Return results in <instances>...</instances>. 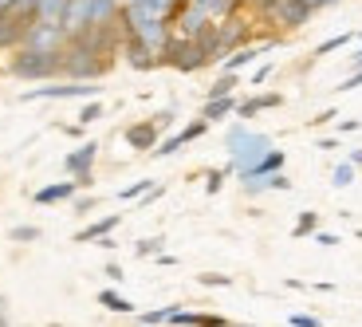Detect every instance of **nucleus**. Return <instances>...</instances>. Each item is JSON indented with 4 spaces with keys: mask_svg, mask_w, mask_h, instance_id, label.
Returning <instances> with one entry per match:
<instances>
[{
    "mask_svg": "<svg viewBox=\"0 0 362 327\" xmlns=\"http://www.w3.org/2000/svg\"><path fill=\"white\" fill-rule=\"evenodd\" d=\"M110 55H99L90 52V47L75 44V40H67V47L59 52V75H67V79H79V83H95L103 79V75L110 71Z\"/></svg>",
    "mask_w": 362,
    "mask_h": 327,
    "instance_id": "1",
    "label": "nucleus"
},
{
    "mask_svg": "<svg viewBox=\"0 0 362 327\" xmlns=\"http://www.w3.org/2000/svg\"><path fill=\"white\" fill-rule=\"evenodd\" d=\"M8 75L12 79H24V83L55 79V75H59V52H36V47L20 44L8 59Z\"/></svg>",
    "mask_w": 362,
    "mask_h": 327,
    "instance_id": "2",
    "label": "nucleus"
},
{
    "mask_svg": "<svg viewBox=\"0 0 362 327\" xmlns=\"http://www.w3.org/2000/svg\"><path fill=\"white\" fill-rule=\"evenodd\" d=\"M228 150H233V162H228L233 173L245 178V173L272 150V138L268 134H252V130H245V127H233V134H228Z\"/></svg>",
    "mask_w": 362,
    "mask_h": 327,
    "instance_id": "3",
    "label": "nucleus"
},
{
    "mask_svg": "<svg viewBox=\"0 0 362 327\" xmlns=\"http://www.w3.org/2000/svg\"><path fill=\"white\" fill-rule=\"evenodd\" d=\"M162 64L173 67V71H201V67H209V55L205 47H201V40H189V36H170V44L162 47Z\"/></svg>",
    "mask_w": 362,
    "mask_h": 327,
    "instance_id": "4",
    "label": "nucleus"
},
{
    "mask_svg": "<svg viewBox=\"0 0 362 327\" xmlns=\"http://www.w3.org/2000/svg\"><path fill=\"white\" fill-rule=\"evenodd\" d=\"M24 47L36 52H64L67 47V28L64 24H47V20H32L24 28Z\"/></svg>",
    "mask_w": 362,
    "mask_h": 327,
    "instance_id": "5",
    "label": "nucleus"
},
{
    "mask_svg": "<svg viewBox=\"0 0 362 327\" xmlns=\"http://www.w3.org/2000/svg\"><path fill=\"white\" fill-rule=\"evenodd\" d=\"M213 28H217V40H221V47H225V55H233L236 47H245L248 40H252V20L240 16V12H233V16H225V20H213Z\"/></svg>",
    "mask_w": 362,
    "mask_h": 327,
    "instance_id": "6",
    "label": "nucleus"
},
{
    "mask_svg": "<svg viewBox=\"0 0 362 327\" xmlns=\"http://www.w3.org/2000/svg\"><path fill=\"white\" fill-rule=\"evenodd\" d=\"M311 16H315V12H311L303 0H276V8L268 12V20H272L276 28H284V32H296V28H303Z\"/></svg>",
    "mask_w": 362,
    "mask_h": 327,
    "instance_id": "7",
    "label": "nucleus"
},
{
    "mask_svg": "<svg viewBox=\"0 0 362 327\" xmlns=\"http://www.w3.org/2000/svg\"><path fill=\"white\" fill-rule=\"evenodd\" d=\"M99 91V87H90V83H79V79H67V83H55V87H36V91H28L24 99H90V95Z\"/></svg>",
    "mask_w": 362,
    "mask_h": 327,
    "instance_id": "8",
    "label": "nucleus"
},
{
    "mask_svg": "<svg viewBox=\"0 0 362 327\" xmlns=\"http://www.w3.org/2000/svg\"><path fill=\"white\" fill-rule=\"evenodd\" d=\"M118 55H127V64L134 67V71H150V67H158L162 59H158V52L150 44H142L138 36H127L122 40V52Z\"/></svg>",
    "mask_w": 362,
    "mask_h": 327,
    "instance_id": "9",
    "label": "nucleus"
},
{
    "mask_svg": "<svg viewBox=\"0 0 362 327\" xmlns=\"http://www.w3.org/2000/svg\"><path fill=\"white\" fill-rule=\"evenodd\" d=\"M95 154H99V142H83L79 150L64 158V166L75 173V182L79 185H90V166H95Z\"/></svg>",
    "mask_w": 362,
    "mask_h": 327,
    "instance_id": "10",
    "label": "nucleus"
},
{
    "mask_svg": "<svg viewBox=\"0 0 362 327\" xmlns=\"http://www.w3.org/2000/svg\"><path fill=\"white\" fill-rule=\"evenodd\" d=\"M24 20H16L12 12H0V52H16L24 44Z\"/></svg>",
    "mask_w": 362,
    "mask_h": 327,
    "instance_id": "11",
    "label": "nucleus"
},
{
    "mask_svg": "<svg viewBox=\"0 0 362 327\" xmlns=\"http://www.w3.org/2000/svg\"><path fill=\"white\" fill-rule=\"evenodd\" d=\"M127 146H134V150H154L158 122H134V127H127Z\"/></svg>",
    "mask_w": 362,
    "mask_h": 327,
    "instance_id": "12",
    "label": "nucleus"
},
{
    "mask_svg": "<svg viewBox=\"0 0 362 327\" xmlns=\"http://www.w3.org/2000/svg\"><path fill=\"white\" fill-rule=\"evenodd\" d=\"M122 0H87V24H115Z\"/></svg>",
    "mask_w": 362,
    "mask_h": 327,
    "instance_id": "13",
    "label": "nucleus"
},
{
    "mask_svg": "<svg viewBox=\"0 0 362 327\" xmlns=\"http://www.w3.org/2000/svg\"><path fill=\"white\" fill-rule=\"evenodd\" d=\"M193 4H197L209 20H225V16H233V12L245 8L248 0H193Z\"/></svg>",
    "mask_w": 362,
    "mask_h": 327,
    "instance_id": "14",
    "label": "nucleus"
},
{
    "mask_svg": "<svg viewBox=\"0 0 362 327\" xmlns=\"http://www.w3.org/2000/svg\"><path fill=\"white\" fill-rule=\"evenodd\" d=\"M64 28H67V40H71L75 32H83V28H87V0H67Z\"/></svg>",
    "mask_w": 362,
    "mask_h": 327,
    "instance_id": "15",
    "label": "nucleus"
},
{
    "mask_svg": "<svg viewBox=\"0 0 362 327\" xmlns=\"http://www.w3.org/2000/svg\"><path fill=\"white\" fill-rule=\"evenodd\" d=\"M75 190H79V182H55V185H44V190L36 193L40 205H52V201H67L75 197Z\"/></svg>",
    "mask_w": 362,
    "mask_h": 327,
    "instance_id": "16",
    "label": "nucleus"
},
{
    "mask_svg": "<svg viewBox=\"0 0 362 327\" xmlns=\"http://www.w3.org/2000/svg\"><path fill=\"white\" fill-rule=\"evenodd\" d=\"M233 110H236V99H233V95H221V99H209V103H205L201 118H205V122H217V118L233 115Z\"/></svg>",
    "mask_w": 362,
    "mask_h": 327,
    "instance_id": "17",
    "label": "nucleus"
},
{
    "mask_svg": "<svg viewBox=\"0 0 362 327\" xmlns=\"http://www.w3.org/2000/svg\"><path fill=\"white\" fill-rule=\"evenodd\" d=\"M280 95H260V99H245V103H236V115L240 118H252V115H260L264 107H280Z\"/></svg>",
    "mask_w": 362,
    "mask_h": 327,
    "instance_id": "18",
    "label": "nucleus"
},
{
    "mask_svg": "<svg viewBox=\"0 0 362 327\" xmlns=\"http://www.w3.org/2000/svg\"><path fill=\"white\" fill-rule=\"evenodd\" d=\"M280 166H284V150H268V154H264L260 162L245 173V178H268V173H276Z\"/></svg>",
    "mask_w": 362,
    "mask_h": 327,
    "instance_id": "19",
    "label": "nucleus"
},
{
    "mask_svg": "<svg viewBox=\"0 0 362 327\" xmlns=\"http://www.w3.org/2000/svg\"><path fill=\"white\" fill-rule=\"evenodd\" d=\"M67 0H40L36 4V20H47V24H64Z\"/></svg>",
    "mask_w": 362,
    "mask_h": 327,
    "instance_id": "20",
    "label": "nucleus"
},
{
    "mask_svg": "<svg viewBox=\"0 0 362 327\" xmlns=\"http://www.w3.org/2000/svg\"><path fill=\"white\" fill-rule=\"evenodd\" d=\"M264 47H252V44H245V47H236L233 55H225V71H240L245 64H252L256 55H260Z\"/></svg>",
    "mask_w": 362,
    "mask_h": 327,
    "instance_id": "21",
    "label": "nucleus"
},
{
    "mask_svg": "<svg viewBox=\"0 0 362 327\" xmlns=\"http://www.w3.org/2000/svg\"><path fill=\"white\" fill-rule=\"evenodd\" d=\"M118 225V217L110 213V217H103V221H95V225H87L83 233H75V241H99V236H110V229Z\"/></svg>",
    "mask_w": 362,
    "mask_h": 327,
    "instance_id": "22",
    "label": "nucleus"
},
{
    "mask_svg": "<svg viewBox=\"0 0 362 327\" xmlns=\"http://www.w3.org/2000/svg\"><path fill=\"white\" fill-rule=\"evenodd\" d=\"M127 4H134V8H142V12H154V16H170L177 0H127Z\"/></svg>",
    "mask_w": 362,
    "mask_h": 327,
    "instance_id": "23",
    "label": "nucleus"
},
{
    "mask_svg": "<svg viewBox=\"0 0 362 327\" xmlns=\"http://www.w3.org/2000/svg\"><path fill=\"white\" fill-rule=\"evenodd\" d=\"M236 91V71H225L213 87H209V99H221V95H233Z\"/></svg>",
    "mask_w": 362,
    "mask_h": 327,
    "instance_id": "24",
    "label": "nucleus"
},
{
    "mask_svg": "<svg viewBox=\"0 0 362 327\" xmlns=\"http://www.w3.org/2000/svg\"><path fill=\"white\" fill-rule=\"evenodd\" d=\"M177 304H170V308H158V311H146L142 316V323H150V327H158V323H173V316H177Z\"/></svg>",
    "mask_w": 362,
    "mask_h": 327,
    "instance_id": "25",
    "label": "nucleus"
},
{
    "mask_svg": "<svg viewBox=\"0 0 362 327\" xmlns=\"http://www.w3.org/2000/svg\"><path fill=\"white\" fill-rule=\"evenodd\" d=\"M99 304H103V308H110V311H130V308H134V304L122 300L118 292H99Z\"/></svg>",
    "mask_w": 362,
    "mask_h": 327,
    "instance_id": "26",
    "label": "nucleus"
},
{
    "mask_svg": "<svg viewBox=\"0 0 362 327\" xmlns=\"http://www.w3.org/2000/svg\"><path fill=\"white\" fill-rule=\"evenodd\" d=\"M36 4L40 0H16V4H12V16L24 20V24H32V20H36Z\"/></svg>",
    "mask_w": 362,
    "mask_h": 327,
    "instance_id": "27",
    "label": "nucleus"
},
{
    "mask_svg": "<svg viewBox=\"0 0 362 327\" xmlns=\"http://www.w3.org/2000/svg\"><path fill=\"white\" fill-rule=\"evenodd\" d=\"M205 130H209V122H205V118H197V122H189L185 130H177V138H181V146H185V142H193V138H201Z\"/></svg>",
    "mask_w": 362,
    "mask_h": 327,
    "instance_id": "28",
    "label": "nucleus"
},
{
    "mask_svg": "<svg viewBox=\"0 0 362 327\" xmlns=\"http://www.w3.org/2000/svg\"><path fill=\"white\" fill-rule=\"evenodd\" d=\"M315 225H319V213H299L296 236H311V233H315Z\"/></svg>",
    "mask_w": 362,
    "mask_h": 327,
    "instance_id": "29",
    "label": "nucleus"
},
{
    "mask_svg": "<svg viewBox=\"0 0 362 327\" xmlns=\"http://www.w3.org/2000/svg\"><path fill=\"white\" fill-rule=\"evenodd\" d=\"M154 190V182H134V185H127V190L118 193L122 201H134V197H142V193H150Z\"/></svg>",
    "mask_w": 362,
    "mask_h": 327,
    "instance_id": "30",
    "label": "nucleus"
},
{
    "mask_svg": "<svg viewBox=\"0 0 362 327\" xmlns=\"http://www.w3.org/2000/svg\"><path fill=\"white\" fill-rule=\"evenodd\" d=\"M134 253H138V256H154V253H162V236H150V241H138V245H134Z\"/></svg>",
    "mask_w": 362,
    "mask_h": 327,
    "instance_id": "31",
    "label": "nucleus"
},
{
    "mask_svg": "<svg viewBox=\"0 0 362 327\" xmlns=\"http://www.w3.org/2000/svg\"><path fill=\"white\" fill-rule=\"evenodd\" d=\"M346 44H351V32H346V36L327 40V44H319V52H315V55H331V52H339V47H346Z\"/></svg>",
    "mask_w": 362,
    "mask_h": 327,
    "instance_id": "32",
    "label": "nucleus"
},
{
    "mask_svg": "<svg viewBox=\"0 0 362 327\" xmlns=\"http://www.w3.org/2000/svg\"><path fill=\"white\" fill-rule=\"evenodd\" d=\"M95 118H103V107L99 103H87V107L79 110V127H87V122H95Z\"/></svg>",
    "mask_w": 362,
    "mask_h": 327,
    "instance_id": "33",
    "label": "nucleus"
},
{
    "mask_svg": "<svg viewBox=\"0 0 362 327\" xmlns=\"http://www.w3.org/2000/svg\"><path fill=\"white\" fill-rule=\"evenodd\" d=\"M12 241H40V229L36 225H16L12 229Z\"/></svg>",
    "mask_w": 362,
    "mask_h": 327,
    "instance_id": "34",
    "label": "nucleus"
},
{
    "mask_svg": "<svg viewBox=\"0 0 362 327\" xmlns=\"http://www.w3.org/2000/svg\"><path fill=\"white\" fill-rule=\"evenodd\" d=\"M228 173H233V166H228V170H213V173H209V193H217L221 182H225Z\"/></svg>",
    "mask_w": 362,
    "mask_h": 327,
    "instance_id": "35",
    "label": "nucleus"
},
{
    "mask_svg": "<svg viewBox=\"0 0 362 327\" xmlns=\"http://www.w3.org/2000/svg\"><path fill=\"white\" fill-rule=\"evenodd\" d=\"M351 178H354V166H351V162L335 170V185H351Z\"/></svg>",
    "mask_w": 362,
    "mask_h": 327,
    "instance_id": "36",
    "label": "nucleus"
},
{
    "mask_svg": "<svg viewBox=\"0 0 362 327\" xmlns=\"http://www.w3.org/2000/svg\"><path fill=\"white\" fill-rule=\"evenodd\" d=\"M201 284H209V288H228V276H217V272H209V276H201Z\"/></svg>",
    "mask_w": 362,
    "mask_h": 327,
    "instance_id": "37",
    "label": "nucleus"
},
{
    "mask_svg": "<svg viewBox=\"0 0 362 327\" xmlns=\"http://www.w3.org/2000/svg\"><path fill=\"white\" fill-rule=\"evenodd\" d=\"M358 87H362V67H358V71H354L351 79L343 83V87H339V91H358Z\"/></svg>",
    "mask_w": 362,
    "mask_h": 327,
    "instance_id": "38",
    "label": "nucleus"
},
{
    "mask_svg": "<svg viewBox=\"0 0 362 327\" xmlns=\"http://www.w3.org/2000/svg\"><path fill=\"white\" fill-rule=\"evenodd\" d=\"M291 327H323V323L311 319V316H291Z\"/></svg>",
    "mask_w": 362,
    "mask_h": 327,
    "instance_id": "39",
    "label": "nucleus"
},
{
    "mask_svg": "<svg viewBox=\"0 0 362 327\" xmlns=\"http://www.w3.org/2000/svg\"><path fill=\"white\" fill-rule=\"evenodd\" d=\"M268 75H272V64H264V67H260V71H256V75H252V83H256V87H260V83H264V79H268Z\"/></svg>",
    "mask_w": 362,
    "mask_h": 327,
    "instance_id": "40",
    "label": "nucleus"
},
{
    "mask_svg": "<svg viewBox=\"0 0 362 327\" xmlns=\"http://www.w3.org/2000/svg\"><path fill=\"white\" fill-rule=\"evenodd\" d=\"M315 241H319V245H339L335 233H315Z\"/></svg>",
    "mask_w": 362,
    "mask_h": 327,
    "instance_id": "41",
    "label": "nucleus"
},
{
    "mask_svg": "<svg viewBox=\"0 0 362 327\" xmlns=\"http://www.w3.org/2000/svg\"><path fill=\"white\" fill-rule=\"evenodd\" d=\"M4 308H8V304H4V296H0V327H8V311Z\"/></svg>",
    "mask_w": 362,
    "mask_h": 327,
    "instance_id": "42",
    "label": "nucleus"
},
{
    "mask_svg": "<svg viewBox=\"0 0 362 327\" xmlns=\"http://www.w3.org/2000/svg\"><path fill=\"white\" fill-rule=\"evenodd\" d=\"M351 166H354V170L362 166V150H354V154H351Z\"/></svg>",
    "mask_w": 362,
    "mask_h": 327,
    "instance_id": "43",
    "label": "nucleus"
},
{
    "mask_svg": "<svg viewBox=\"0 0 362 327\" xmlns=\"http://www.w3.org/2000/svg\"><path fill=\"white\" fill-rule=\"evenodd\" d=\"M351 64H354V67H362V47H358V52L351 55Z\"/></svg>",
    "mask_w": 362,
    "mask_h": 327,
    "instance_id": "44",
    "label": "nucleus"
},
{
    "mask_svg": "<svg viewBox=\"0 0 362 327\" xmlns=\"http://www.w3.org/2000/svg\"><path fill=\"white\" fill-rule=\"evenodd\" d=\"M12 4H16V0H0V12H12Z\"/></svg>",
    "mask_w": 362,
    "mask_h": 327,
    "instance_id": "45",
    "label": "nucleus"
},
{
    "mask_svg": "<svg viewBox=\"0 0 362 327\" xmlns=\"http://www.w3.org/2000/svg\"><path fill=\"white\" fill-rule=\"evenodd\" d=\"M228 327H248V323H228Z\"/></svg>",
    "mask_w": 362,
    "mask_h": 327,
    "instance_id": "46",
    "label": "nucleus"
},
{
    "mask_svg": "<svg viewBox=\"0 0 362 327\" xmlns=\"http://www.w3.org/2000/svg\"><path fill=\"white\" fill-rule=\"evenodd\" d=\"M122 4H127V0H122Z\"/></svg>",
    "mask_w": 362,
    "mask_h": 327,
    "instance_id": "47",
    "label": "nucleus"
}]
</instances>
